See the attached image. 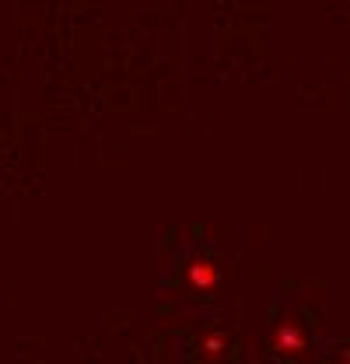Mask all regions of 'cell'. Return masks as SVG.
Instances as JSON below:
<instances>
[{
    "mask_svg": "<svg viewBox=\"0 0 350 364\" xmlns=\"http://www.w3.org/2000/svg\"><path fill=\"white\" fill-rule=\"evenodd\" d=\"M305 347H308V336L298 322H280V326L273 329V350H277V354H284V358H302Z\"/></svg>",
    "mask_w": 350,
    "mask_h": 364,
    "instance_id": "obj_1",
    "label": "cell"
},
{
    "mask_svg": "<svg viewBox=\"0 0 350 364\" xmlns=\"http://www.w3.org/2000/svg\"><path fill=\"white\" fill-rule=\"evenodd\" d=\"M186 284H189L193 291L207 294V291H214L221 284V270L207 256H196V259H189V267H186Z\"/></svg>",
    "mask_w": 350,
    "mask_h": 364,
    "instance_id": "obj_2",
    "label": "cell"
},
{
    "mask_svg": "<svg viewBox=\"0 0 350 364\" xmlns=\"http://www.w3.org/2000/svg\"><path fill=\"white\" fill-rule=\"evenodd\" d=\"M224 350H228V336L224 333H203V340H200V354L207 358V361H218V358H224Z\"/></svg>",
    "mask_w": 350,
    "mask_h": 364,
    "instance_id": "obj_3",
    "label": "cell"
},
{
    "mask_svg": "<svg viewBox=\"0 0 350 364\" xmlns=\"http://www.w3.org/2000/svg\"><path fill=\"white\" fill-rule=\"evenodd\" d=\"M344 364H350V350H347V354H344Z\"/></svg>",
    "mask_w": 350,
    "mask_h": 364,
    "instance_id": "obj_4",
    "label": "cell"
}]
</instances>
